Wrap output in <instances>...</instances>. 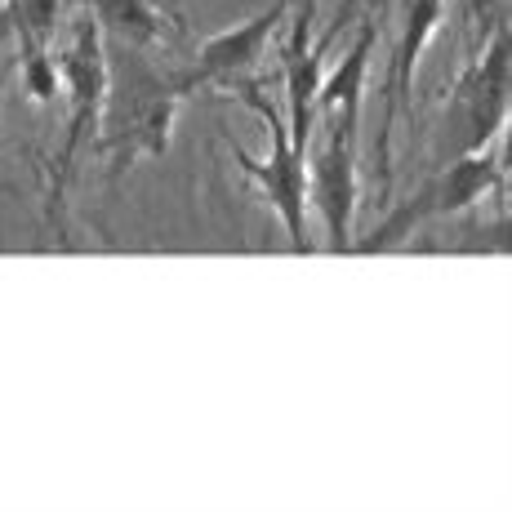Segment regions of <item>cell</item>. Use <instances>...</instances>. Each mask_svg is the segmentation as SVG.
<instances>
[{
	"instance_id": "5",
	"label": "cell",
	"mask_w": 512,
	"mask_h": 512,
	"mask_svg": "<svg viewBox=\"0 0 512 512\" xmlns=\"http://www.w3.org/2000/svg\"><path fill=\"white\" fill-rule=\"evenodd\" d=\"M58 72H63L72 112H67V134H63V147H58V161H54V183H49V219L63 232L67 187H72V174H76V156L94 139L98 112H103V90H107V36L90 9L76 14L72 41L58 54Z\"/></svg>"
},
{
	"instance_id": "6",
	"label": "cell",
	"mask_w": 512,
	"mask_h": 512,
	"mask_svg": "<svg viewBox=\"0 0 512 512\" xmlns=\"http://www.w3.org/2000/svg\"><path fill=\"white\" fill-rule=\"evenodd\" d=\"M508 125V23H495L490 45L472 58V67L450 90V112H446V152L450 161L468 152H481L504 134Z\"/></svg>"
},
{
	"instance_id": "3",
	"label": "cell",
	"mask_w": 512,
	"mask_h": 512,
	"mask_svg": "<svg viewBox=\"0 0 512 512\" xmlns=\"http://www.w3.org/2000/svg\"><path fill=\"white\" fill-rule=\"evenodd\" d=\"M228 94L241 98V103L250 107L263 125H268V156H263V161H254V156H245L241 147L232 143V161L241 165V174L259 187L263 201L272 205V214L285 223L290 250L294 254H308L312 250V241H308V152H303V147H294L290 125H285V116L277 112V103L263 94L259 76L236 81Z\"/></svg>"
},
{
	"instance_id": "8",
	"label": "cell",
	"mask_w": 512,
	"mask_h": 512,
	"mask_svg": "<svg viewBox=\"0 0 512 512\" xmlns=\"http://www.w3.org/2000/svg\"><path fill=\"white\" fill-rule=\"evenodd\" d=\"M441 9L446 0H410L406 5V23H401V36L392 45L388 58V76H383V121H379V143H374V174H379V196H388L392 187V130H397L401 107L415 94V67L423 58L428 41L437 36Z\"/></svg>"
},
{
	"instance_id": "7",
	"label": "cell",
	"mask_w": 512,
	"mask_h": 512,
	"mask_svg": "<svg viewBox=\"0 0 512 512\" xmlns=\"http://www.w3.org/2000/svg\"><path fill=\"white\" fill-rule=\"evenodd\" d=\"M285 18H290V0H277V5L259 9V14L245 18V23L205 36V41L196 45L192 67H183L187 90L192 94H201V90H223L228 94L236 81L254 76L263 49H268V41L277 36V27L285 23Z\"/></svg>"
},
{
	"instance_id": "4",
	"label": "cell",
	"mask_w": 512,
	"mask_h": 512,
	"mask_svg": "<svg viewBox=\"0 0 512 512\" xmlns=\"http://www.w3.org/2000/svg\"><path fill=\"white\" fill-rule=\"evenodd\" d=\"M490 192H504V165H499V156L490 152V147L455 156V161L441 165L415 196H406V201L392 205V210L383 214L361 241H352V250L357 254L397 250V245H406L419 228H428L432 219L464 214V210H472V205L486 201Z\"/></svg>"
},
{
	"instance_id": "10",
	"label": "cell",
	"mask_w": 512,
	"mask_h": 512,
	"mask_svg": "<svg viewBox=\"0 0 512 512\" xmlns=\"http://www.w3.org/2000/svg\"><path fill=\"white\" fill-rule=\"evenodd\" d=\"M63 5L67 0H5L0 5V32H14L23 54H41L54 41Z\"/></svg>"
},
{
	"instance_id": "9",
	"label": "cell",
	"mask_w": 512,
	"mask_h": 512,
	"mask_svg": "<svg viewBox=\"0 0 512 512\" xmlns=\"http://www.w3.org/2000/svg\"><path fill=\"white\" fill-rule=\"evenodd\" d=\"M98 18L107 41H121L134 49H156L174 41V23L156 0H81Z\"/></svg>"
},
{
	"instance_id": "11",
	"label": "cell",
	"mask_w": 512,
	"mask_h": 512,
	"mask_svg": "<svg viewBox=\"0 0 512 512\" xmlns=\"http://www.w3.org/2000/svg\"><path fill=\"white\" fill-rule=\"evenodd\" d=\"M18 76H23V90L32 103H54L58 98V85H63V72H58V58L41 49V54H23V67H18Z\"/></svg>"
},
{
	"instance_id": "2",
	"label": "cell",
	"mask_w": 512,
	"mask_h": 512,
	"mask_svg": "<svg viewBox=\"0 0 512 512\" xmlns=\"http://www.w3.org/2000/svg\"><path fill=\"white\" fill-rule=\"evenodd\" d=\"M357 134H361V98H339L321 107L312 121L308 152V205L321 214L326 250L348 254L357 232Z\"/></svg>"
},
{
	"instance_id": "12",
	"label": "cell",
	"mask_w": 512,
	"mask_h": 512,
	"mask_svg": "<svg viewBox=\"0 0 512 512\" xmlns=\"http://www.w3.org/2000/svg\"><path fill=\"white\" fill-rule=\"evenodd\" d=\"M0 5H5V0H0Z\"/></svg>"
},
{
	"instance_id": "1",
	"label": "cell",
	"mask_w": 512,
	"mask_h": 512,
	"mask_svg": "<svg viewBox=\"0 0 512 512\" xmlns=\"http://www.w3.org/2000/svg\"><path fill=\"white\" fill-rule=\"evenodd\" d=\"M192 98L183 67H156L147 49L107 45V90L103 112H98V139H90V152L107 161V179L121 183L139 161H161L170 156L174 121L179 107Z\"/></svg>"
}]
</instances>
